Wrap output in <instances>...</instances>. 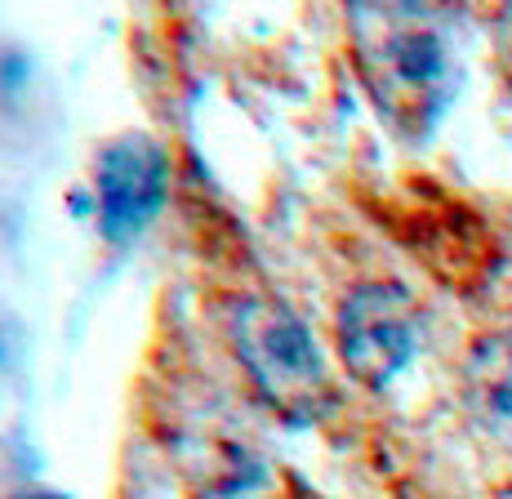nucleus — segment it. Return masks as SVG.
<instances>
[{
	"instance_id": "1",
	"label": "nucleus",
	"mask_w": 512,
	"mask_h": 499,
	"mask_svg": "<svg viewBox=\"0 0 512 499\" xmlns=\"http://www.w3.org/2000/svg\"><path fill=\"white\" fill-rule=\"evenodd\" d=\"M352 50L374 107L392 130L423 139L459 94V50L446 18L419 5H357Z\"/></svg>"
},
{
	"instance_id": "2",
	"label": "nucleus",
	"mask_w": 512,
	"mask_h": 499,
	"mask_svg": "<svg viewBox=\"0 0 512 499\" xmlns=\"http://www.w3.org/2000/svg\"><path fill=\"white\" fill-rule=\"evenodd\" d=\"M228 339L250 384L285 419H317L330 401L321 348L299 312L272 295H245L228 312Z\"/></svg>"
},
{
	"instance_id": "3",
	"label": "nucleus",
	"mask_w": 512,
	"mask_h": 499,
	"mask_svg": "<svg viewBox=\"0 0 512 499\" xmlns=\"http://www.w3.org/2000/svg\"><path fill=\"white\" fill-rule=\"evenodd\" d=\"M334 330H339V357L366 388H388L423 344L419 303L397 281H366L348 290Z\"/></svg>"
},
{
	"instance_id": "4",
	"label": "nucleus",
	"mask_w": 512,
	"mask_h": 499,
	"mask_svg": "<svg viewBox=\"0 0 512 499\" xmlns=\"http://www.w3.org/2000/svg\"><path fill=\"white\" fill-rule=\"evenodd\" d=\"M170 201V152L152 134H121L94 161V219L107 246L139 241Z\"/></svg>"
},
{
	"instance_id": "5",
	"label": "nucleus",
	"mask_w": 512,
	"mask_h": 499,
	"mask_svg": "<svg viewBox=\"0 0 512 499\" xmlns=\"http://www.w3.org/2000/svg\"><path fill=\"white\" fill-rule=\"evenodd\" d=\"M464 401L495 442L512 446V330L486 335L464 361Z\"/></svg>"
},
{
	"instance_id": "6",
	"label": "nucleus",
	"mask_w": 512,
	"mask_h": 499,
	"mask_svg": "<svg viewBox=\"0 0 512 499\" xmlns=\"http://www.w3.org/2000/svg\"><path fill=\"white\" fill-rule=\"evenodd\" d=\"M14 499H72V495H58V491H32V495H14Z\"/></svg>"
}]
</instances>
